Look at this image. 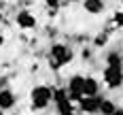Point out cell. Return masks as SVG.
Masks as SVG:
<instances>
[{"instance_id": "obj_1", "label": "cell", "mask_w": 123, "mask_h": 115, "mask_svg": "<svg viewBox=\"0 0 123 115\" xmlns=\"http://www.w3.org/2000/svg\"><path fill=\"white\" fill-rule=\"evenodd\" d=\"M51 94H53V88H49V85H34L32 92H30L32 109L34 111H45L51 104Z\"/></svg>"}, {"instance_id": "obj_2", "label": "cell", "mask_w": 123, "mask_h": 115, "mask_svg": "<svg viewBox=\"0 0 123 115\" xmlns=\"http://www.w3.org/2000/svg\"><path fill=\"white\" fill-rule=\"evenodd\" d=\"M74 58V51L70 45H64V43H55V45H51V58L53 62L57 64V66H66V64H70Z\"/></svg>"}, {"instance_id": "obj_3", "label": "cell", "mask_w": 123, "mask_h": 115, "mask_svg": "<svg viewBox=\"0 0 123 115\" xmlns=\"http://www.w3.org/2000/svg\"><path fill=\"white\" fill-rule=\"evenodd\" d=\"M102 79H104V85L111 89H117L123 85V66H106L104 73H102Z\"/></svg>"}, {"instance_id": "obj_4", "label": "cell", "mask_w": 123, "mask_h": 115, "mask_svg": "<svg viewBox=\"0 0 123 115\" xmlns=\"http://www.w3.org/2000/svg\"><path fill=\"white\" fill-rule=\"evenodd\" d=\"M83 83H85V77L83 75H72L68 79V100L70 102H79L83 98Z\"/></svg>"}, {"instance_id": "obj_5", "label": "cell", "mask_w": 123, "mask_h": 115, "mask_svg": "<svg viewBox=\"0 0 123 115\" xmlns=\"http://www.w3.org/2000/svg\"><path fill=\"white\" fill-rule=\"evenodd\" d=\"M100 102H102L100 94H98V96H83V98L79 100V107H81V111L87 113V115H98Z\"/></svg>"}, {"instance_id": "obj_6", "label": "cell", "mask_w": 123, "mask_h": 115, "mask_svg": "<svg viewBox=\"0 0 123 115\" xmlns=\"http://www.w3.org/2000/svg\"><path fill=\"white\" fill-rule=\"evenodd\" d=\"M15 21H17V26H19L21 30H32V28H36V17H34V13L28 11V9L17 11Z\"/></svg>"}, {"instance_id": "obj_7", "label": "cell", "mask_w": 123, "mask_h": 115, "mask_svg": "<svg viewBox=\"0 0 123 115\" xmlns=\"http://www.w3.org/2000/svg\"><path fill=\"white\" fill-rule=\"evenodd\" d=\"M15 102H17V98H15V94L9 88L0 89V111H11L15 107Z\"/></svg>"}, {"instance_id": "obj_8", "label": "cell", "mask_w": 123, "mask_h": 115, "mask_svg": "<svg viewBox=\"0 0 123 115\" xmlns=\"http://www.w3.org/2000/svg\"><path fill=\"white\" fill-rule=\"evenodd\" d=\"M100 94V81L96 77H85L83 83V96H98Z\"/></svg>"}, {"instance_id": "obj_9", "label": "cell", "mask_w": 123, "mask_h": 115, "mask_svg": "<svg viewBox=\"0 0 123 115\" xmlns=\"http://www.w3.org/2000/svg\"><path fill=\"white\" fill-rule=\"evenodd\" d=\"M83 9L91 15H100L104 11V0H83Z\"/></svg>"}, {"instance_id": "obj_10", "label": "cell", "mask_w": 123, "mask_h": 115, "mask_svg": "<svg viewBox=\"0 0 123 115\" xmlns=\"http://www.w3.org/2000/svg\"><path fill=\"white\" fill-rule=\"evenodd\" d=\"M55 109H57V115H76L74 113V107H72V102L68 100H60V102H55Z\"/></svg>"}, {"instance_id": "obj_11", "label": "cell", "mask_w": 123, "mask_h": 115, "mask_svg": "<svg viewBox=\"0 0 123 115\" xmlns=\"http://www.w3.org/2000/svg\"><path fill=\"white\" fill-rule=\"evenodd\" d=\"M115 109H117V104L111 100V98H102V102H100V115H112L115 113Z\"/></svg>"}, {"instance_id": "obj_12", "label": "cell", "mask_w": 123, "mask_h": 115, "mask_svg": "<svg viewBox=\"0 0 123 115\" xmlns=\"http://www.w3.org/2000/svg\"><path fill=\"white\" fill-rule=\"evenodd\" d=\"M106 66H123V55L119 51H111L106 55Z\"/></svg>"}, {"instance_id": "obj_13", "label": "cell", "mask_w": 123, "mask_h": 115, "mask_svg": "<svg viewBox=\"0 0 123 115\" xmlns=\"http://www.w3.org/2000/svg\"><path fill=\"white\" fill-rule=\"evenodd\" d=\"M108 36H111V32L106 30V32H100L98 36L93 38V47H104L106 43H108Z\"/></svg>"}, {"instance_id": "obj_14", "label": "cell", "mask_w": 123, "mask_h": 115, "mask_svg": "<svg viewBox=\"0 0 123 115\" xmlns=\"http://www.w3.org/2000/svg\"><path fill=\"white\" fill-rule=\"evenodd\" d=\"M112 24L117 26V28H123V11H117L112 15Z\"/></svg>"}, {"instance_id": "obj_15", "label": "cell", "mask_w": 123, "mask_h": 115, "mask_svg": "<svg viewBox=\"0 0 123 115\" xmlns=\"http://www.w3.org/2000/svg\"><path fill=\"white\" fill-rule=\"evenodd\" d=\"M45 4L49 7L51 11H57V9H60L62 4H64V0H45Z\"/></svg>"}, {"instance_id": "obj_16", "label": "cell", "mask_w": 123, "mask_h": 115, "mask_svg": "<svg viewBox=\"0 0 123 115\" xmlns=\"http://www.w3.org/2000/svg\"><path fill=\"white\" fill-rule=\"evenodd\" d=\"M81 55H83V60H89V58H91V49H83Z\"/></svg>"}, {"instance_id": "obj_17", "label": "cell", "mask_w": 123, "mask_h": 115, "mask_svg": "<svg viewBox=\"0 0 123 115\" xmlns=\"http://www.w3.org/2000/svg\"><path fill=\"white\" fill-rule=\"evenodd\" d=\"M112 115H123V109H119V107H117V109H115V113Z\"/></svg>"}, {"instance_id": "obj_18", "label": "cell", "mask_w": 123, "mask_h": 115, "mask_svg": "<svg viewBox=\"0 0 123 115\" xmlns=\"http://www.w3.org/2000/svg\"><path fill=\"white\" fill-rule=\"evenodd\" d=\"M2 45H4V36L0 34V47H2Z\"/></svg>"}, {"instance_id": "obj_19", "label": "cell", "mask_w": 123, "mask_h": 115, "mask_svg": "<svg viewBox=\"0 0 123 115\" xmlns=\"http://www.w3.org/2000/svg\"><path fill=\"white\" fill-rule=\"evenodd\" d=\"M64 2H79V0H64Z\"/></svg>"}, {"instance_id": "obj_20", "label": "cell", "mask_w": 123, "mask_h": 115, "mask_svg": "<svg viewBox=\"0 0 123 115\" xmlns=\"http://www.w3.org/2000/svg\"><path fill=\"white\" fill-rule=\"evenodd\" d=\"M0 115H4V111H0Z\"/></svg>"}, {"instance_id": "obj_21", "label": "cell", "mask_w": 123, "mask_h": 115, "mask_svg": "<svg viewBox=\"0 0 123 115\" xmlns=\"http://www.w3.org/2000/svg\"><path fill=\"white\" fill-rule=\"evenodd\" d=\"M121 4H123V0H121Z\"/></svg>"}]
</instances>
